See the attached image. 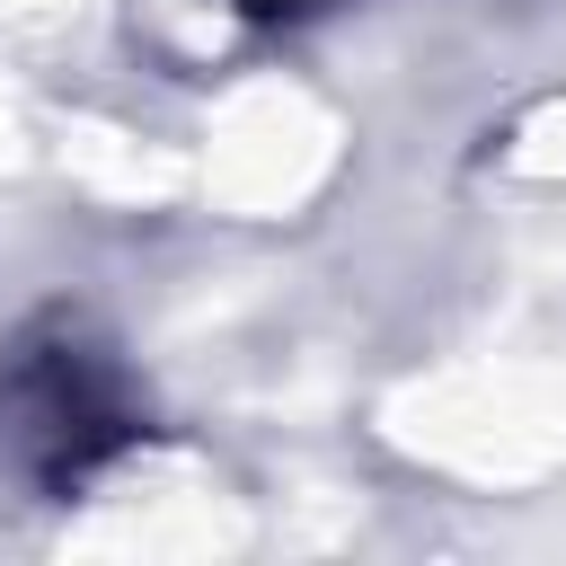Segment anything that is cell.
<instances>
[{"label": "cell", "instance_id": "1", "mask_svg": "<svg viewBox=\"0 0 566 566\" xmlns=\"http://www.w3.org/2000/svg\"><path fill=\"white\" fill-rule=\"evenodd\" d=\"M150 442V407L124 354L80 318L44 310L0 354V469H18L44 504L88 495L124 451Z\"/></svg>", "mask_w": 566, "mask_h": 566}, {"label": "cell", "instance_id": "2", "mask_svg": "<svg viewBox=\"0 0 566 566\" xmlns=\"http://www.w3.org/2000/svg\"><path fill=\"white\" fill-rule=\"evenodd\" d=\"M239 18H256V27H292V18H318V9H336V0H230Z\"/></svg>", "mask_w": 566, "mask_h": 566}]
</instances>
